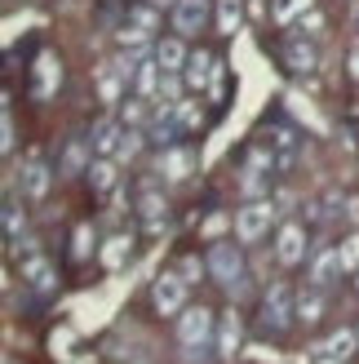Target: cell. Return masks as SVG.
Returning a JSON list of instances; mask_svg holds the SVG:
<instances>
[{
	"instance_id": "1",
	"label": "cell",
	"mask_w": 359,
	"mask_h": 364,
	"mask_svg": "<svg viewBox=\"0 0 359 364\" xmlns=\"http://www.w3.org/2000/svg\"><path fill=\"white\" fill-rule=\"evenodd\" d=\"M177 342H182V360L187 364H204L213 351V311L204 306H187L177 316Z\"/></svg>"
},
{
	"instance_id": "2",
	"label": "cell",
	"mask_w": 359,
	"mask_h": 364,
	"mask_svg": "<svg viewBox=\"0 0 359 364\" xmlns=\"http://www.w3.org/2000/svg\"><path fill=\"white\" fill-rule=\"evenodd\" d=\"M182 80L191 94H204V98H222V63L213 58V53H191L187 58V71H182Z\"/></svg>"
},
{
	"instance_id": "3",
	"label": "cell",
	"mask_w": 359,
	"mask_h": 364,
	"mask_svg": "<svg viewBox=\"0 0 359 364\" xmlns=\"http://www.w3.org/2000/svg\"><path fill=\"white\" fill-rule=\"evenodd\" d=\"M280 209L271 205V200H248L244 209H236V235H240V245H258L266 231H271V218Z\"/></svg>"
},
{
	"instance_id": "4",
	"label": "cell",
	"mask_w": 359,
	"mask_h": 364,
	"mask_svg": "<svg viewBox=\"0 0 359 364\" xmlns=\"http://www.w3.org/2000/svg\"><path fill=\"white\" fill-rule=\"evenodd\" d=\"M293 316H297L293 311V289L289 284H271L262 294V329L266 333H284L293 324Z\"/></svg>"
},
{
	"instance_id": "5",
	"label": "cell",
	"mask_w": 359,
	"mask_h": 364,
	"mask_svg": "<svg viewBox=\"0 0 359 364\" xmlns=\"http://www.w3.org/2000/svg\"><path fill=\"white\" fill-rule=\"evenodd\" d=\"M209 276L218 280V284H226V289H240V276H244V253H240V245H231V240L213 245L209 249Z\"/></svg>"
},
{
	"instance_id": "6",
	"label": "cell",
	"mask_w": 359,
	"mask_h": 364,
	"mask_svg": "<svg viewBox=\"0 0 359 364\" xmlns=\"http://www.w3.org/2000/svg\"><path fill=\"white\" fill-rule=\"evenodd\" d=\"M187 276H160L151 284V302H155V311L160 316H182L187 311Z\"/></svg>"
},
{
	"instance_id": "7",
	"label": "cell",
	"mask_w": 359,
	"mask_h": 364,
	"mask_svg": "<svg viewBox=\"0 0 359 364\" xmlns=\"http://www.w3.org/2000/svg\"><path fill=\"white\" fill-rule=\"evenodd\" d=\"M160 27V14H155V5H138L129 18H124V31H120V45H147L151 41V31Z\"/></svg>"
},
{
	"instance_id": "8",
	"label": "cell",
	"mask_w": 359,
	"mask_h": 364,
	"mask_svg": "<svg viewBox=\"0 0 359 364\" xmlns=\"http://www.w3.org/2000/svg\"><path fill=\"white\" fill-rule=\"evenodd\" d=\"M204 23H209V0H173V31L182 41L204 31Z\"/></svg>"
},
{
	"instance_id": "9",
	"label": "cell",
	"mask_w": 359,
	"mask_h": 364,
	"mask_svg": "<svg viewBox=\"0 0 359 364\" xmlns=\"http://www.w3.org/2000/svg\"><path fill=\"white\" fill-rule=\"evenodd\" d=\"M262 138H266L262 147L271 151L275 169H293V160H297V138H293V129H284V124H271V129H266Z\"/></svg>"
},
{
	"instance_id": "10",
	"label": "cell",
	"mask_w": 359,
	"mask_h": 364,
	"mask_svg": "<svg viewBox=\"0 0 359 364\" xmlns=\"http://www.w3.org/2000/svg\"><path fill=\"white\" fill-rule=\"evenodd\" d=\"M275 258L284 262V267H297L302 258H306V231H302L297 223H289L280 231V240H275Z\"/></svg>"
},
{
	"instance_id": "11",
	"label": "cell",
	"mask_w": 359,
	"mask_h": 364,
	"mask_svg": "<svg viewBox=\"0 0 359 364\" xmlns=\"http://www.w3.org/2000/svg\"><path fill=\"white\" fill-rule=\"evenodd\" d=\"M342 271H346L342 253H337V249H324V253H315V262H311V284H315V289H328L333 280H342Z\"/></svg>"
},
{
	"instance_id": "12",
	"label": "cell",
	"mask_w": 359,
	"mask_h": 364,
	"mask_svg": "<svg viewBox=\"0 0 359 364\" xmlns=\"http://www.w3.org/2000/svg\"><path fill=\"white\" fill-rule=\"evenodd\" d=\"M120 138H124V124L106 116V120H98V124H94V134H89V147H94L98 156H111V160H116Z\"/></svg>"
},
{
	"instance_id": "13",
	"label": "cell",
	"mask_w": 359,
	"mask_h": 364,
	"mask_svg": "<svg viewBox=\"0 0 359 364\" xmlns=\"http://www.w3.org/2000/svg\"><path fill=\"white\" fill-rule=\"evenodd\" d=\"M355 351H359V329H337L319 342V355L324 360H350Z\"/></svg>"
},
{
	"instance_id": "14",
	"label": "cell",
	"mask_w": 359,
	"mask_h": 364,
	"mask_svg": "<svg viewBox=\"0 0 359 364\" xmlns=\"http://www.w3.org/2000/svg\"><path fill=\"white\" fill-rule=\"evenodd\" d=\"M58 80H62L58 58H53V53H40V58H35V85H31V94L35 98H49L53 89H58Z\"/></svg>"
},
{
	"instance_id": "15",
	"label": "cell",
	"mask_w": 359,
	"mask_h": 364,
	"mask_svg": "<svg viewBox=\"0 0 359 364\" xmlns=\"http://www.w3.org/2000/svg\"><path fill=\"white\" fill-rule=\"evenodd\" d=\"M187 45H182V36H169V41H155V63L165 67V71H187Z\"/></svg>"
},
{
	"instance_id": "16",
	"label": "cell",
	"mask_w": 359,
	"mask_h": 364,
	"mask_svg": "<svg viewBox=\"0 0 359 364\" xmlns=\"http://www.w3.org/2000/svg\"><path fill=\"white\" fill-rule=\"evenodd\" d=\"M191 169H195V151H187V147H165V151H160V173L187 178Z\"/></svg>"
},
{
	"instance_id": "17",
	"label": "cell",
	"mask_w": 359,
	"mask_h": 364,
	"mask_svg": "<svg viewBox=\"0 0 359 364\" xmlns=\"http://www.w3.org/2000/svg\"><path fill=\"white\" fill-rule=\"evenodd\" d=\"M45 191H49V169H45V160H40V156H31L27 165H23V196L40 200Z\"/></svg>"
},
{
	"instance_id": "18",
	"label": "cell",
	"mask_w": 359,
	"mask_h": 364,
	"mask_svg": "<svg viewBox=\"0 0 359 364\" xmlns=\"http://www.w3.org/2000/svg\"><path fill=\"white\" fill-rule=\"evenodd\" d=\"M129 89V80H124V71L116 67V63H106L102 71H98V94H102V102H120V94Z\"/></svg>"
},
{
	"instance_id": "19",
	"label": "cell",
	"mask_w": 359,
	"mask_h": 364,
	"mask_svg": "<svg viewBox=\"0 0 359 364\" xmlns=\"http://www.w3.org/2000/svg\"><path fill=\"white\" fill-rule=\"evenodd\" d=\"M284 63H289V71H297V76H306V71H315V49L306 41H289L284 45Z\"/></svg>"
},
{
	"instance_id": "20",
	"label": "cell",
	"mask_w": 359,
	"mask_h": 364,
	"mask_svg": "<svg viewBox=\"0 0 359 364\" xmlns=\"http://www.w3.org/2000/svg\"><path fill=\"white\" fill-rule=\"evenodd\" d=\"M240 338H244L240 316H236V311H226V316H222V324H218V355H236Z\"/></svg>"
},
{
	"instance_id": "21",
	"label": "cell",
	"mask_w": 359,
	"mask_h": 364,
	"mask_svg": "<svg viewBox=\"0 0 359 364\" xmlns=\"http://www.w3.org/2000/svg\"><path fill=\"white\" fill-rule=\"evenodd\" d=\"M23 280L35 289V294H49V289H53V267L45 258H27L23 262Z\"/></svg>"
},
{
	"instance_id": "22",
	"label": "cell",
	"mask_w": 359,
	"mask_h": 364,
	"mask_svg": "<svg viewBox=\"0 0 359 364\" xmlns=\"http://www.w3.org/2000/svg\"><path fill=\"white\" fill-rule=\"evenodd\" d=\"M129 253H133V240H129V235H111V240H106V249H102V267H106V271H120L124 262H129Z\"/></svg>"
},
{
	"instance_id": "23",
	"label": "cell",
	"mask_w": 359,
	"mask_h": 364,
	"mask_svg": "<svg viewBox=\"0 0 359 364\" xmlns=\"http://www.w3.org/2000/svg\"><path fill=\"white\" fill-rule=\"evenodd\" d=\"M315 9V0H275V23L280 27H293V23H302Z\"/></svg>"
},
{
	"instance_id": "24",
	"label": "cell",
	"mask_w": 359,
	"mask_h": 364,
	"mask_svg": "<svg viewBox=\"0 0 359 364\" xmlns=\"http://www.w3.org/2000/svg\"><path fill=\"white\" fill-rule=\"evenodd\" d=\"M240 18H244V0H218V31L222 36H236Z\"/></svg>"
},
{
	"instance_id": "25",
	"label": "cell",
	"mask_w": 359,
	"mask_h": 364,
	"mask_svg": "<svg viewBox=\"0 0 359 364\" xmlns=\"http://www.w3.org/2000/svg\"><path fill=\"white\" fill-rule=\"evenodd\" d=\"M89 182H94V191H111L116 187V160L111 156H102L89 165Z\"/></svg>"
},
{
	"instance_id": "26",
	"label": "cell",
	"mask_w": 359,
	"mask_h": 364,
	"mask_svg": "<svg viewBox=\"0 0 359 364\" xmlns=\"http://www.w3.org/2000/svg\"><path fill=\"white\" fill-rule=\"evenodd\" d=\"M173 112H177V124H182V134H191V129H200V124H204V107L195 102V98H182V102L173 107Z\"/></svg>"
},
{
	"instance_id": "27",
	"label": "cell",
	"mask_w": 359,
	"mask_h": 364,
	"mask_svg": "<svg viewBox=\"0 0 359 364\" xmlns=\"http://www.w3.org/2000/svg\"><path fill=\"white\" fill-rule=\"evenodd\" d=\"M319 311H324V298H319V294H311V298L302 294V302H297V316L306 320V324H315V320H319Z\"/></svg>"
},
{
	"instance_id": "28",
	"label": "cell",
	"mask_w": 359,
	"mask_h": 364,
	"mask_svg": "<svg viewBox=\"0 0 359 364\" xmlns=\"http://www.w3.org/2000/svg\"><path fill=\"white\" fill-rule=\"evenodd\" d=\"M160 213H165V200H160L155 191H147L142 196V218H147L151 227H160Z\"/></svg>"
},
{
	"instance_id": "29",
	"label": "cell",
	"mask_w": 359,
	"mask_h": 364,
	"mask_svg": "<svg viewBox=\"0 0 359 364\" xmlns=\"http://www.w3.org/2000/svg\"><path fill=\"white\" fill-rule=\"evenodd\" d=\"M337 253H342L346 271H359V235H350V240H342V245H337Z\"/></svg>"
},
{
	"instance_id": "30",
	"label": "cell",
	"mask_w": 359,
	"mask_h": 364,
	"mask_svg": "<svg viewBox=\"0 0 359 364\" xmlns=\"http://www.w3.org/2000/svg\"><path fill=\"white\" fill-rule=\"evenodd\" d=\"M18 227H23V213H18V205L9 200V205H5V231H9V240H18Z\"/></svg>"
},
{
	"instance_id": "31",
	"label": "cell",
	"mask_w": 359,
	"mask_h": 364,
	"mask_svg": "<svg viewBox=\"0 0 359 364\" xmlns=\"http://www.w3.org/2000/svg\"><path fill=\"white\" fill-rule=\"evenodd\" d=\"M0 129H5V138H0V147H5V151H13V120H9V107H5V124H0Z\"/></svg>"
},
{
	"instance_id": "32",
	"label": "cell",
	"mask_w": 359,
	"mask_h": 364,
	"mask_svg": "<svg viewBox=\"0 0 359 364\" xmlns=\"http://www.w3.org/2000/svg\"><path fill=\"white\" fill-rule=\"evenodd\" d=\"M76 253H80V258L89 253V227H80V231H76Z\"/></svg>"
},
{
	"instance_id": "33",
	"label": "cell",
	"mask_w": 359,
	"mask_h": 364,
	"mask_svg": "<svg viewBox=\"0 0 359 364\" xmlns=\"http://www.w3.org/2000/svg\"><path fill=\"white\" fill-rule=\"evenodd\" d=\"M182 276H187V280H191V276H200V262L187 258V262H182Z\"/></svg>"
},
{
	"instance_id": "34",
	"label": "cell",
	"mask_w": 359,
	"mask_h": 364,
	"mask_svg": "<svg viewBox=\"0 0 359 364\" xmlns=\"http://www.w3.org/2000/svg\"><path fill=\"white\" fill-rule=\"evenodd\" d=\"M350 67H355V76H359V45H355V53H350Z\"/></svg>"
},
{
	"instance_id": "35",
	"label": "cell",
	"mask_w": 359,
	"mask_h": 364,
	"mask_svg": "<svg viewBox=\"0 0 359 364\" xmlns=\"http://www.w3.org/2000/svg\"><path fill=\"white\" fill-rule=\"evenodd\" d=\"M324 364H346V360H324Z\"/></svg>"
},
{
	"instance_id": "36",
	"label": "cell",
	"mask_w": 359,
	"mask_h": 364,
	"mask_svg": "<svg viewBox=\"0 0 359 364\" xmlns=\"http://www.w3.org/2000/svg\"><path fill=\"white\" fill-rule=\"evenodd\" d=\"M355 289H359V271H355Z\"/></svg>"
}]
</instances>
